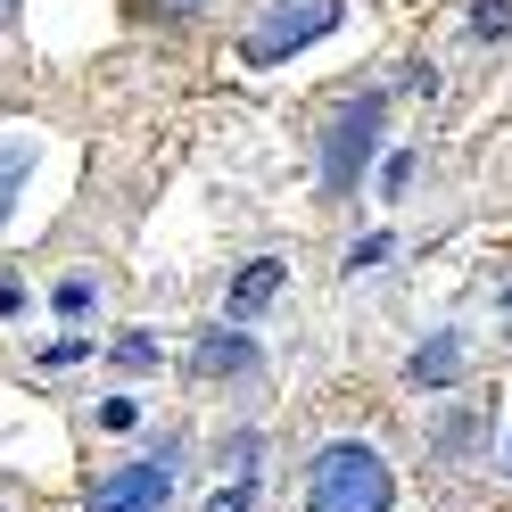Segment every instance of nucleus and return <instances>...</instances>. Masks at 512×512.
<instances>
[{"label": "nucleus", "instance_id": "nucleus-1", "mask_svg": "<svg viewBox=\"0 0 512 512\" xmlns=\"http://www.w3.org/2000/svg\"><path fill=\"white\" fill-rule=\"evenodd\" d=\"M389 504H397V479L364 438H331L306 463V512H389Z\"/></svg>", "mask_w": 512, "mask_h": 512}, {"label": "nucleus", "instance_id": "nucleus-2", "mask_svg": "<svg viewBox=\"0 0 512 512\" xmlns=\"http://www.w3.org/2000/svg\"><path fill=\"white\" fill-rule=\"evenodd\" d=\"M380 124H389V100H380V91H356V100L331 116V133H323V190H331V199H347V190L364 182Z\"/></svg>", "mask_w": 512, "mask_h": 512}, {"label": "nucleus", "instance_id": "nucleus-3", "mask_svg": "<svg viewBox=\"0 0 512 512\" xmlns=\"http://www.w3.org/2000/svg\"><path fill=\"white\" fill-rule=\"evenodd\" d=\"M331 25H339V0H273V9L248 25L240 58L248 67H281V58H298L306 42H323Z\"/></svg>", "mask_w": 512, "mask_h": 512}, {"label": "nucleus", "instance_id": "nucleus-4", "mask_svg": "<svg viewBox=\"0 0 512 512\" xmlns=\"http://www.w3.org/2000/svg\"><path fill=\"white\" fill-rule=\"evenodd\" d=\"M182 446L166 438L157 455H141V463H124V471H108V479H91V512H166L174 504V463Z\"/></svg>", "mask_w": 512, "mask_h": 512}, {"label": "nucleus", "instance_id": "nucleus-5", "mask_svg": "<svg viewBox=\"0 0 512 512\" xmlns=\"http://www.w3.org/2000/svg\"><path fill=\"white\" fill-rule=\"evenodd\" d=\"M190 372L199 380H232V372H256V339L248 331H207L190 347Z\"/></svg>", "mask_w": 512, "mask_h": 512}, {"label": "nucleus", "instance_id": "nucleus-6", "mask_svg": "<svg viewBox=\"0 0 512 512\" xmlns=\"http://www.w3.org/2000/svg\"><path fill=\"white\" fill-rule=\"evenodd\" d=\"M248 504H256V438L232 446V479H223V488H215L199 512H248Z\"/></svg>", "mask_w": 512, "mask_h": 512}, {"label": "nucleus", "instance_id": "nucleus-7", "mask_svg": "<svg viewBox=\"0 0 512 512\" xmlns=\"http://www.w3.org/2000/svg\"><path fill=\"white\" fill-rule=\"evenodd\" d=\"M25 174H34V141H25V133H0V223H9Z\"/></svg>", "mask_w": 512, "mask_h": 512}, {"label": "nucleus", "instance_id": "nucleus-8", "mask_svg": "<svg viewBox=\"0 0 512 512\" xmlns=\"http://www.w3.org/2000/svg\"><path fill=\"white\" fill-rule=\"evenodd\" d=\"M455 364H463V339H455V331H438L422 356H413V389H446V380H455Z\"/></svg>", "mask_w": 512, "mask_h": 512}, {"label": "nucleus", "instance_id": "nucleus-9", "mask_svg": "<svg viewBox=\"0 0 512 512\" xmlns=\"http://www.w3.org/2000/svg\"><path fill=\"white\" fill-rule=\"evenodd\" d=\"M273 290H281V256H256V265L232 281V314H256V306H273Z\"/></svg>", "mask_w": 512, "mask_h": 512}, {"label": "nucleus", "instance_id": "nucleus-10", "mask_svg": "<svg viewBox=\"0 0 512 512\" xmlns=\"http://www.w3.org/2000/svg\"><path fill=\"white\" fill-rule=\"evenodd\" d=\"M479 430H488V397H479V405H463V413H446L438 446H446V455H463V446H479Z\"/></svg>", "mask_w": 512, "mask_h": 512}, {"label": "nucleus", "instance_id": "nucleus-11", "mask_svg": "<svg viewBox=\"0 0 512 512\" xmlns=\"http://www.w3.org/2000/svg\"><path fill=\"white\" fill-rule=\"evenodd\" d=\"M91 306H100V281H91V273H67V281H58V314H67V323H83Z\"/></svg>", "mask_w": 512, "mask_h": 512}, {"label": "nucleus", "instance_id": "nucleus-12", "mask_svg": "<svg viewBox=\"0 0 512 512\" xmlns=\"http://www.w3.org/2000/svg\"><path fill=\"white\" fill-rule=\"evenodd\" d=\"M100 422H108V430H133V422H141V405H133V397H108V405H100Z\"/></svg>", "mask_w": 512, "mask_h": 512}, {"label": "nucleus", "instance_id": "nucleus-13", "mask_svg": "<svg viewBox=\"0 0 512 512\" xmlns=\"http://www.w3.org/2000/svg\"><path fill=\"white\" fill-rule=\"evenodd\" d=\"M471 34H512V9H496V0H488V9H471Z\"/></svg>", "mask_w": 512, "mask_h": 512}, {"label": "nucleus", "instance_id": "nucleus-14", "mask_svg": "<svg viewBox=\"0 0 512 512\" xmlns=\"http://www.w3.org/2000/svg\"><path fill=\"white\" fill-rule=\"evenodd\" d=\"M91 356V339H58V347H42V364H83Z\"/></svg>", "mask_w": 512, "mask_h": 512}, {"label": "nucleus", "instance_id": "nucleus-15", "mask_svg": "<svg viewBox=\"0 0 512 512\" xmlns=\"http://www.w3.org/2000/svg\"><path fill=\"white\" fill-rule=\"evenodd\" d=\"M116 356H124V364H133V372H149V364H157V339H124V347H116Z\"/></svg>", "mask_w": 512, "mask_h": 512}, {"label": "nucleus", "instance_id": "nucleus-16", "mask_svg": "<svg viewBox=\"0 0 512 512\" xmlns=\"http://www.w3.org/2000/svg\"><path fill=\"white\" fill-rule=\"evenodd\" d=\"M0 314H25V281L17 273H0Z\"/></svg>", "mask_w": 512, "mask_h": 512}, {"label": "nucleus", "instance_id": "nucleus-17", "mask_svg": "<svg viewBox=\"0 0 512 512\" xmlns=\"http://www.w3.org/2000/svg\"><path fill=\"white\" fill-rule=\"evenodd\" d=\"M174 9H199V0H174Z\"/></svg>", "mask_w": 512, "mask_h": 512}, {"label": "nucleus", "instance_id": "nucleus-18", "mask_svg": "<svg viewBox=\"0 0 512 512\" xmlns=\"http://www.w3.org/2000/svg\"><path fill=\"white\" fill-rule=\"evenodd\" d=\"M504 463H512V446H504Z\"/></svg>", "mask_w": 512, "mask_h": 512}, {"label": "nucleus", "instance_id": "nucleus-19", "mask_svg": "<svg viewBox=\"0 0 512 512\" xmlns=\"http://www.w3.org/2000/svg\"><path fill=\"white\" fill-rule=\"evenodd\" d=\"M0 9H9V0H0Z\"/></svg>", "mask_w": 512, "mask_h": 512}]
</instances>
